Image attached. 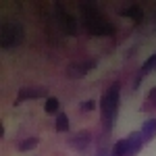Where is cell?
Returning a JSON list of instances; mask_svg holds the SVG:
<instances>
[{"label":"cell","instance_id":"5","mask_svg":"<svg viewBox=\"0 0 156 156\" xmlns=\"http://www.w3.org/2000/svg\"><path fill=\"white\" fill-rule=\"evenodd\" d=\"M96 65H98L96 60H85V62H77V65H71V67L67 69V75H69V77H73V79H75V77H83L85 73L92 71V69H94Z\"/></svg>","mask_w":156,"mask_h":156},{"label":"cell","instance_id":"4","mask_svg":"<svg viewBox=\"0 0 156 156\" xmlns=\"http://www.w3.org/2000/svg\"><path fill=\"white\" fill-rule=\"evenodd\" d=\"M36 98H48V87H44V85H25L17 94V102L36 100Z\"/></svg>","mask_w":156,"mask_h":156},{"label":"cell","instance_id":"6","mask_svg":"<svg viewBox=\"0 0 156 156\" xmlns=\"http://www.w3.org/2000/svg\"><path fill=\"white\" fill-rule=\"evenodd\" d=\"M90 142H92V135L87 131H79L69 140V146H73L75 150H85V148L90 146Z\"/></svg>","mask_w":156,"mask_h":156},{"label":"cell","instance_id":"11","mask_svg":"<svg viewBox=\"0 0 156 156\" xmlns=\"http://www.w3.org/2000/svg\"><path fill=\"white\" fill-rule=\"evenodd\" d=\"M44 112H46V115H58V112H60L58 98H54V96L46 98V102H44Z\"/></svg>","mask_w":156,"mask_h":156},{"label":"cell","instance_id":"14","mask_svg":"<svg viewBox=\"0 0 156 156\" xmlns=\"http://www.w3.org/2000/svg\"><path fill=\"white\" fill-rule=\"evenodd\" d=\"M142 71L144 73H148V71H156V52L150 56V58L144 62V67H142Z\"/></svg>","mask_w":156,"mask_h":156},{"label":"cell","instance_id":"9","mask_svg":"<svg viewBox=\"0 0 156 156\" xmlns=\"http://www.w3.org/2000/svg\"><path fill=\"white\" fill-rule=\"evenodd\" d=\"M140 133L144 135L146 142H150V140L156 135V119H146L144 125H142V129H140Z\"/></svg>","mask_w":156,"mask_h":156},{"label":"cell","instance_id":"2","mask_svg":"<svg viewBox=\"0 0 156 156\" xmlns=\"http://www.w3.org/2000/svg\"><path fill=\"white\" fill-rule=\"evenodd\" d=\"M81 9L85 11L83 12V21H85L87 31H90L92 36H112V34H115V25L110 23V21H106L94 6L83 4Z\"/></svg>","mask_w":156,"mask_h":156},{"label":"cell","instance_id":"12","mask_svg":"<svg viewBox=\"0 0 156 156\" xmlns=\"http://www.w3.org/2000/svg\"><path fill=\"white\" fill-rule=\"evenodd\" d=\"M54 127H56V131H58V133L69 131V127H71V121H69V117H67V112H58V115H56Z\"/></svg>","mask_w":156,"mask_h":156},{"label":"cell","instance_id":"7","mask_svg":"<svg viewBox=\"0 0 156 156\" xmlns=\"http://www.w3.org/2000/svg\"><path fill=\"white\" fill-rule=\"evenodd\" d=\"M127 142H129V148H131V156H135L137 152H140V150H142V146L146 144L144 135H142L140 131H133V133H129Z\"/></svg>","mask_w":156,"mask_h":156},{"label":"cell","instance_id":"10","mask_svg":"<svg viewBox=\"0 0 156 156\" xmlns=\"http://www.w3.org/2000/svg\"><path fill=\"white\" fill-rule=\"evenodd\" d=\"M121 15H125V17H131L135 23H140V21L144 19V12H142V9H140V6H135V4H131V6H125V9L121 11Z\"/></svg>","mask_w":156,"mask_h":156},{"label":"cell","instance_id":"1","mask_svg":"<svg viewBox=\"0 0 156 156\" xmlns=\"http://www.w3.org/2000/svg\"><path fill=\"white\" fill-rule=\"evenodd\" d=\"M119 104H121V83L115 81L100 98V119H102L104 129H112V125L117 123Z\"/></svg>","mask_w":156,"mask_h":156},{"label":"cell","instance_id":"15","mask_svg":"<svg viewBox=\"0 0 156 156\" xmlns=\"http://www.w3.org/2000/svg\"><path fill=\"white\" fill-rule=\"evenodd\" d=\"M148 106L150 108H156V85L148 92Z\"/></svg>","mask_w":156,"mask_h":156},{"label":"cell","instance_id":"8","mask_svg":"<svg viewBox=\"0 0 156 156\" xmlns=\"http://www.w3.org/2000/svg\"><path fill=\"white\" fill-rule=\"evenodd\" d=\"M110 156H131V148H129L127 137H123V140H119V142H115L112 150H110Z\"/></svg>","mask_w":156,"mask_h":156},{"label":"cell","instance_id":"13","mask_svg":"<svg viewBox=\"0 0 156 156\" xmlns=\"http://www.w3.org/2000/svg\"><path fill=\"white\" fill-rule=\"evenodd\" d=\"M37 144H40L37 137H27V140H23L21 144L17 146V150H19V152H29V150H36Z\"/></svg>","mask_w":156,"mask_h":156},{"label":"cell","instance_id":"3","mask_svg":"<svg viewBox=\"0 0 156 156\" xmlns=\"http://www.w3.org/2000/svg\"><path fill=\"white\" fill-rule=\"evenodd\" d=\"M25 37L23 25L21 23H4L2 29H0V46L6 50L17 48Z\"/></svg>","mask_w":156,"mask_h":156},{"label":"cell","instance_id":"16","mask_svg":"<svg viewBox=\"0 0 156 156\" xmlns=\"http://www.w3.org/2000/svg\"><path fill=\"white\" fill-rule=\"evenodd\" d=\"M81 110H96V100H87V102H81L79 104Z\"/></svg>","mask_w":156,"mask_h":156}]
</instances>
